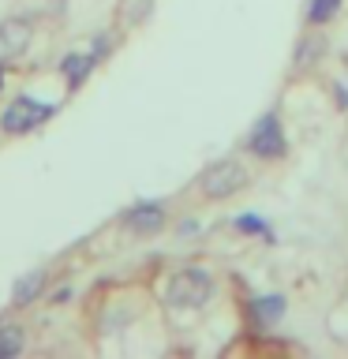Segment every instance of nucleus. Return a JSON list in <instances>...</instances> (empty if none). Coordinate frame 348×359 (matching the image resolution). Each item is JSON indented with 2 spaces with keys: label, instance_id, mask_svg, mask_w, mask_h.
<instances>
[{
  "label": "nucleus",
  "instance_id": "1",
  "mask_svg": "<svg viewBox=\"0 0 348 359\" xmlns=\"http://www.w3.org/2000/svg\"><path fill=\"white\" fill-rule=\"evenodd\" d=\"M213 296V277L206 273L202 266H187V269H176L165 285V299L168 307H180V311H195V307H206Z\"/></svg>",
  "mask_w": 348,
  "mask_h": 359
},
{
  "label": "nucleus",
  "instance_id": "2",
  "mask_svg": "<svg viewBox=\"0 0 348 359\" xmlns=\"http://www.w3.org/2000/svg\"><path fill=\"white\" fill-rule=\"evenodd\" d=\"M243 187H247V168L236 161V157H221V161H213L210 168H202V176H199V191L210 202L232 198V195H240Z\"/></svg>",
  "mask_w": 348,
  "mask_h": 359
},
{
  "label": "nucleus",
  "instance_id": "3",
  "mask_svg": "<svg viewBox=\"0 0 348 359\" xmlns=\"http://www.w3.org/2000/svg\"><path fill=\"white\" fill-rule=\"evenodd\" d=\"M247 150L262 161H281L288 154V139H285V128H281V116L277 112H266V116L255 120L251 135H247Z\"/></svg>",
  "mask_w": 348,
  "mask_h": 359
},
{
  "label": "nucleus",
  "instance_id": "4",
  "mask_svg": "<svg viewBox=\"0 0 348 359\" xmlns=\"http://www.w3.org/2000/svg\"><path fill=\"white\" fill-rule=\"evenodd\" d=\"M49 116H53V105H49V101L15 97V101L4 109V116H0V128H4L8 135H27V131L38 128V123H45Z\"/></svg>",
  "mask_w": 348,
  "mask_h": 359
},
{
  "label": "nucleus",
  "instance_id": "5",
  "mask_svg": "<svg viewBox=\"0 0 348 359\" xmlns=\"http://www.w3.org/2000/svg\"><path fill=\"white\" fill-rule=\"evenodd\" d=\"M326 56V34L322 30H307L296 41V53H292V75H307L311 67H319Z\"/></svg>",
  "mask_w": 348,
  "mask_h": 359
},
{
  "label": "nucleus",
  "instance_id": "6",
  "mask_svg": "<svg viewBox=\"0 0 348 359\" xmlns=\"http://www.w3.org/2000/svg\"><path fill=\"white\" fill-rule=\"evenodd\" d=\"M123 224L139 236H150L165 224V206L161 202H135V206L123 213Z\"/></svg>",
  "mask_w": 348,
  "mask_h": 359
},
{
  "label": "nucleus",
  "instance_id": "7",
  "mask_svg": "<svg viewBox=\"0 0 348 359\" xmlns=\"http://www.w3.org/2000/svg\"><path fill=\"white\" fill-rule=\"evenodd\" d=\"M30 45V22L27 19H4L0 22V60L22 56Z\"/></svg>",
  "mask_w": 348,
  "mask_h": 359
},
{
  "label": "nucleus",
  "instance_id": "8",
  "mask_svg": "<svg viewBox=\"0 0 348 359\" xmlns=\"http://www.w3.org/2000/svg\"><path fill=\"white\" fill-rule=\"evenodd\" d=\"M285 311H288L285 296H258V299L251 303V314H255L258 325H274V322H281V318H285Z\"/></svg>",
  "mask_w": 348,
  "mask_h": 359
},
{
  "label": "nucleus",
  "instance_id": "9",
  "mask_svg": "<svg viewBox=\"0 0 348 359\" xmlns=\"http://www.w3.org/2000/svg\"><path fill=\"white\" fill-rule=\"evenodd\" d=\"M45 288V269H34V273H27L22 280H15V288H11V303L15 307H27V303H34L41 296Z\"/></svg>",
  "mask_w": 348,
  "mask_h": 359
},
{
  "label": "nucleus",
  "instance_id": "10",
  "mask_svg": "<svg viewBox=\"0 0 348 359\" xmlns=\"http://www.w3.org/2000/svg\"><path fill=\"white\" fill-rule=\"evenodd\" d=\"M94 64H98V56L94 53H72V56H67V60L60 64L64 67V75H67V86H83V79L90 75V72H94Z\"/></svg>",
  "mask_w": 348,
  "mask_h": 359
},
{
  "label": "nucleus",
  "instance_id": "11",
  "mask_svg": "<svg viewBox=\"0 0 348 359\" xmlns=\"http://www.w3.org/2000/svg\"><path fill=\"white\" fill-rule=\"evenodd\" d=\"M232 224H236L243 236H258V240H266V243H277V236H274V229H269V221H262L258 213H240Z\"/></svg>",
  "mask_w": 348,
  "mask_h": 359
},
{
  "label": "nucleus",
  "instance_id": "12",
  "mask_svg": "<svg viewBox=\"0 0 348 359\" xmlns=\"http://www.w3.org/2000/svg\"><path fill=\"white\" fill-rule=\"evenodd\" d=\"M22 344H27V337H22V325H0V359H11L22 352Z\"/></svg>",
  "mask_w": 348,
  "mask_h": 359
},
{
  "label": "nucleus",
  "instance_id": "13",
  "mask_svg": "<svg viewBox=\"0 0 348 359\" xmlns=\"http://www.w3.org/2000/svg\"><path fill=\"white\" fill-rule=\"evenodd\" d=\"M341 4H344V0H311V4H307V22H311V27H326L330 19H337Z\"/></svg>",
  "mask_w": 348,
  "mask_h": 359
},
{
  "label": "nucleus",
  "instance_id": "14",
  "mask_svg": "<svg viewBox=\"0 0 348 359\" xmlns=\"http://www.w3.org/2000/svg\"><path fill=\"white\" fill-rule=\"evenodd\" d=\"M333 97H337V105L348 109V86L344 83H333Z\"/></svg>",
  "mask_w": 348,
  "mask_h": 359
},
{
  "label": "nucleus",
  "instance_id": "15",
  "mask_svg": "<svg viewBox=\"0 0 348 359\" xmlns=\"http://www.w3.org/2000/svg\"><path fill=\"white\" fill-rule=\"evenodd\" d=\"M0 90H4V67H0Z\"/></svg>",
  "mask_w": 348,
  "mask_h": 359
}]
</instances>
